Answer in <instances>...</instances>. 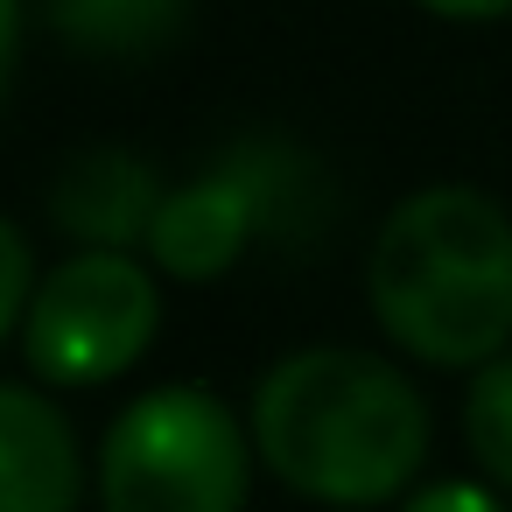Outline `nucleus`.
<instances>
[{
    "instance_id": "obj_10",
    "label": "nucleus",
    "mask_w": 512,
    "mask_h": 512,
    "mask_svg": "<svg viewBox=\"0 0 512 512\" xmlns=\"http://www.w3.org/2000/svg\"><path fill=\"white\" fill-rule=\"evenodd\" d=\"M36 302V260H29V239L15 218H0V337H8Z\"/></svg>"
},
{
    "instance_id": "obj_2",
    "label": "nucleus",
    "mask_w": 512,
    "mask_h": 512,
    "mask_svg": "<svg viewBox=\"0 0 512 512\" xmlns=\"http://www.w3.org/2000/svg\"><path fill=\"white\" fill-rule=\"evenodd\" d=\"M365 295L400 351L428 365H491L512 337V211L477 183L400 197L372 239Z\"/></svg>"
},
{
    "instance_id": "obj_11",
    "label": "nucleus",
    "mask_w": 512,
    "mask_h": 512,
    "mask_svg": "<svg viewBox=\"0 0 512 512\" xmlns=\"http://www.w3.org/2000/svg\"><path fill=\"white\" fill-rule=\"evenodd\" d=\"M400 512H505V505H498V491H484L470 477H442V484H421Z\"/></svg>"
},
{
    "instance_id": "obj_1",
    "label": "nucleus",
    "mask_w": 512,
    "mask_h": 512,
    "mask_svg": "<svg viewBox=\"0 0 512 512\" xmlns=\"http://www.w3.org/2000/svg\"><path fill=\"white\" fill-rule=\"evenodd\" d=\"M253 449L316 505H386L428 456V400L372 351L309 344L260 372Z\"/></svg>"
},
{
    "instance_id": "obj_9",
    "label": "nucleus",
    "mask_w": 512,
    "mask_h": 512,
    "mask_svg": "<svg viewBox=\"0 0 512 512\" xmlns=\"http://www.w3.org/2000/svg\"><path fill=\"white\" fill-rule=\"evenodd\" d=\"M463 435H470V456L512 491V358L477 365L463 393Z\"/></svg>"
},
{
    "instance_id": "obj_5",
    "label": "nucleus",
    "mask_w": 512,
    "mask_h": 512,
    "mask_svg": "<svg viewBox=\"0 0 512 512\" xmlns=\"http://www.w3.org/2000/svg\"><path fill=\"white\" fill-rule=\"evenodd\" d=\"M288 176H302L295 148H232V162H211L204 176H190V183L169 190L148 253L176 281L225 274L260 225H281V204H302L288 190Z\"/></svg>"
},
{
    "instance_id": "obj_4",
    "label": "nucleus",
    "mask_w": 512,
    "mask_h": 512,
    "mask_svg": "<svg viewBox=\"0 0 512 512\" xmlns=\"http://www.w3.org/2000/svg\"><path fill=\"white\" fill-rule=\"evenodd\" d=\"M155 323H162V288L134 253H71L36 288L22 316V344L36 379L99 386L155 344Z\"/></svg>"
},
{
    "instance_id": "obj_8",
    "label": "nucleus",
    "mask_w": 512,
    "mask_h": 512,
    "mask_svg": "<svg viewBox=\"0 0 512 512\" xmlns=\"http://www.w3.org/2000/svg\"><path fill=\"white\" fill-rule=\"evenodd\" d=\"M43 15L78 57L134 64L190 29V0H43Z\"/></svg>"
},
{
    "instance_id": "obj_7",
    "label": "nucleus",
    "mask_w": 512,
    "mask_h": 512,
    "mask_svg": "<svg viewBox=\"0 0 512 512\" xmlns=\"http://www.w3.org/2000/svg\"><path fill=\"white\" fill-rule=\"evenodd\" d=\"M85 463L50 393L0 379V512H78Z\"/></svg>"
},
{
    "instance_id": "obj_3",
    "label": "nucleus",
    "mask_w": 512,
    "mask_h": 512,
    "mask_svg": "<svg viewBox=\"0 0 512 512\" xmlns=\"http://www.w3.org/2000/svg\"><path fill=\"white\" fill-rule=\"evenodd\" d=\"M246 477V435L204 386H155L127 400L99 449L106 512H239Z\"/></svg>"
},
{
    "instance_id": "obj_13",
    "label": "nucleus",
    "mask_w": 512,
    "mask_h": 512,
    "mask_svg": "<svg viewBox=\"0 0 512 512\" xmlns=\"http://www.w3.org/2000/svg\"><path fill=\"white\" fill-rule=\"evenodd\" d=\"M421 8H435V15H456V22H484V15H505L512 0H421Z\"/></svg>"
},
{
    "instance_id": "obj_6",
    "label": "nucleus",
    "mask_w": 512,
    "mask_h": 512,
    "mask_svg": "<svg viewBox=\"0 0 512 512\" xmlns=\"http://www.w3.org/2000/svg\"><path fill=\"white\" fill-rule=\"evenodd\" d=\"M162 204L169 190L134 148H78L50 176V225L85 239V253H127L134 239H155Z\"/></svg>"
},
{
    "instance_id": "obj_12",
    "label": "nucleus",
    "mask_w": 512,
    "mask_h": 512,
    "mask_svg": "<svg viewBox=\"0 0 512 512\" xmlns=\"http://www.w3.org/2000/svg\"><path fill=\"white\" fill-rule=\"evenodd\" d=\"M15 50H22V0H0V92H8Z\"/></svg>"
}]
</instances>
